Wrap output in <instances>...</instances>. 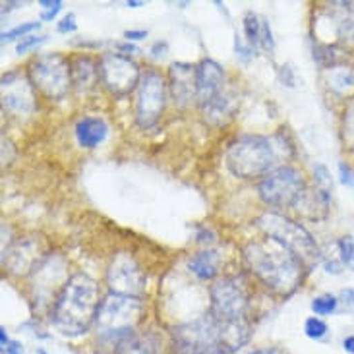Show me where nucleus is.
I'll return each instance as SVG.
<instances>
[{"label":"nucleus","mask_w":354,"mask_h":354,"mask_svg":"<svg viewBox=\"0 0 354 354\" xmlns=\"http://www.w3.org/2000/svg\"><path fill=\"white\" fill-rule=\"evenodd\" d=\"M242 259L250 273L277 297H292L302 285L306 266L277 240L269 236L250 240L242 248Z\"/></svg>","instance_id":"obj_1"},{"label":"nucleus","mask_w":354,"mask_h":354,"mask_svg":"<svg viewBox=\"0 0 354 354\" xmlns=\"http://www.w3.org/2000/svg\"><path fill=\"white\" fill-rule=\"evenodd\" d=\"M101 300L103 298L95 279H91L87 273H74L48 310L50 324L60 335H86L95 327Z\"/></svg>","instance_id":"obj_2"},{"label":"nucleus","mask_w":354,"mask_h":354,"mask_svg":"<svg viewBox=\"0 0 354 354\" xmlns=\"http://www.w3.org/2000/svg\"><path fill=\"white\" fill-rule=\"evenodd\" d=\"M225 161L234 176L244 180L259 178L275 171L279 161L277 145H273L266 136L242 134L229 144Z\"/></svg>","instance_id":"obj_3"},{"label":"nucleus","mask_w":354,"mask_h":354,"mask_svg":"<svg viewBox=\"0 0 354 354\" xmlns=\"http://www.w3.org/2000/svg\"><path fill=\"white\" fill-rule=\"evenodd\" d=\"M144 316V302L142 298L124 297L109 292L99 304L95 319V333L101 343L115 346L120 339L134 333L136 326Z\"/></svg>","instance_id":"obj_4"},{"label":"nucleus","mask_w":354,"mask_h":354,"mask_svg":"<svg viewBox=\"0 0 354 354\" xmlns=\"http://www.w3.org/2000/svg\"><path fill=\"white\" fill-rule=\"evenodd\" d=\"M256 225L266 236L277 240L279 244H283L285 248L302 259L306 268H314L322 259V250L314 236L300 223L292 221L287 215L277 213V211H266L259 215Z\"/></svg>","instance_id":"obj_5"},{"label":"nucleus","mask_w":354,"mask_h":354,"mask_svg":"<svg viewBox=\"0 0 354 354\" xmlns=\"http://www.w3.org/2000/svg\"><path fill=\"white\" fill-rule=\"evenodd\" d=\"M169 354H223L221 327L209 312L173 327Z\"/></svg>","instance_id":"obj_6"},{"label":"nucleus","mask_w":354,"mask_h":354,"mask_svg":"<svg viewBox=\"0 0 354 354\" xmlns=\"http://www.w3.org/2000/svg\"><path fill=\"white\" fill-rule=\"evenodd\" d=\"M209 314L219 324L250 322V295L246 281L239 275L217 279L209 287Z\"/></svg>","instance_id":"obj_7"},{"label":"nucleus","mask_w":354,"mask_h":354,"mask_svg":"<svg viewBox=\"0 0 354 354\" xmlns=\"http://www.w3.org/2000/svg\"><path fill=\"white\" fill-rule=\"evenodd\" d=\"M28 77L39 93L60 101L72 89V70L70 60L60 53H43L29 62Z\"/></svg>","instance_id":"obj_8"},{"label":"nucleus","mask_w":354,"mask_h":354,"mask_svg":"<svg viewBox=\"0 0 354 354\" xmlns=\"http://www.w3.org/2000/svg\"><path fill=\"white\" fill-rule=\"evenodd\" d=\"M306 192L304 176L295 167H277L275 171L266 174L258 186L261 201L275 209L297 207Z\"/></svg>","instance_id":"obj_9"},{"label":"nucleus","mask_w":354,"mask_h":354,"mask_svg":"<svg viewBox=\"0 0 354 354\" xmlns=\"http://www.w3.org/2000/svg\"><path fill=\"white\" fill-rule=\"evenodd\" d=\"M167 106V82L157 70H145L136 89V124L144 130L153 128Z\"/></svg>","instance_id":"obj_10"},{"label":"nucleus","mask_w":354,"mask_h":354,"mask_svg":"<svg viewBox=\"0 0 354 354\" xmlns=\"http://www.w3.org/2000/svg\"><path fill=\"white\" fill-rule=\"evenodd\" d=\"M99 80L111 95L126 97L138 89L142 70L138 62L120 53H103L99 57Z\"/></svg>","instance_id":"obj_11"},{"label":"nucleus","mask_w":354,"mask_h":354,"mask_svg":"<svg viewBox=\"0 0 354 354\" xmlns=\"http://www.w3.org/2000/svg\"><path fill=\"white\" fill-rule=\"evenodd\" d=\"M31 290H33V302L37 306H53L58 292L66 285V259L60 254H48L37 263V268L31 271Z\"/></svg>","instance_id":"obj_12"},{"label":"nucleus","mask_w":354,"mask_h":354,"mask_svg":"<svg viewBox=\"0 0 354 354\" xmlns=\"http://www.w3.org/2000/svg\"><path fill=\"white\" fill-rule=\"evenodd\" d=\"M145 283H147L145 271L132 254L118 252L113 256L109 268H106V285L111 288V292L142 298Z\"/></svg>","instance_id":"obj_13"},{"label":"nucleus","mask_w":354,"mask_h":354,"mask_svg":"<svg viewBox=\"0 0 354 354\" xmlns=\"http://www.w3.org/2000/svg\"><path fill=\"white\" fill-rule=\"evenodd\" d=\"M35 87L31 86L29 77L19 72H6L2 76V106L14 116H29L37 109Z\"/></svg>","instance_id":"obj_14"},{"label":"nucleus","mask_w":354,"mask_h":354,"mask_svg":"<svg viewBox=\"0 0 354 354\" xmlns=\"http://www.w3.org/2000/svg\"><path fill=\"white\" fill-rule=\"evenodd\" d=\"M43 258L45 256L41 254L37 240L21 239L16 240L14 244H10L8 248L4 250L2 266L8 273L21 277V275H29Z\"/></svg>","instance_id":"obj_15"},{"label":"nucleus","mask_w":354,"mask_h":354,"mask_svg":"<svg viewBox=\"0 0 354 354\" xmlns=\"http://www.w3.org/2000/svg\"><path fill=\"white\" fill-rule=\"evenodd\" d=\"M227 84V74L219 62L203 58L200 64L196 66V101L198 105L205 106L213 99L225 91Z\"/></svg>","instance_id":"obj_16"},{"label":"nucleus","mask_w":354,"mask_h":354,"mask_svg":"<svg viewBox=\"0 0 354 354\" xmlns=\"http://www.w3.org/2000/svg\"><path fill=\"white\" fill-rule=\"evenodd\" d=\"M171 97L178 106H186L196 99V66L188 62H173L169 68Z\"/></svg>","instance_id":"obj_17"},{"label":"nucleus","mask_w":354,"mask_h":354,"mask_svg":"<svg viewBox=\"0 0 354 354\" xmlns=\"http://www.w3.org/2000/svg\"><path fill=\"white\" fill-rule=\"evenodd\" d=\"M70 70H72V89L76 93H87L97 86L99 80V60L89 55H76L70 58Z\"/></svg>","instance_id":"obj_18"},{"label":"nucleus","mask_w":354,"mask_h":354,"mask_svg":"<svg viewBox=\"0 0 354 354\" xmlns=\"http://www.w3.org/2000/svg\"><path fill=\"white\" fill-rule=\"evenodd\" d=\"M161 339L153 331H134L113 346V354H159Z\"/></svg>","instance_id":"obj_19"},{"label":"nucleus","mask_w":354,"mask_h":354,"mask_svg":"<svg viewBox=\"0 0 354 354\" xmlns=\"http://www.w3.org/2000/svg\"><path fill=\"white\" fill-rule=\"evenodd\" d=\"M76 142L80 147L84 149H93L97 145H101L105 142L106 134H109V126L103 118L97 116H84L82 120H77L76 128Z\"/></svg>","instance_id":"obj_20"},{"label":"nucleus","mask_w":354,"mask_h":354,"mask_svg":"<svg viewBox=\"0 0 354 354\" xmlns=\"http://www.w3.org/2000/svg\"><path fill=\"white\" fill-rule=\"evenodd\" d=\"M221 268V256L217 250H201L192 254L188 259V269L192 275L200 279V281H213L219 275Z\"/></svg>","instance_id":"obj_21"},{"label":"nucleus","mask_w":354,"mask_h":354,"mask_svg":"<svg viewBox=\"0 0 354 354\" xmlns=\"http://www.w3.org/2000/svg\"><path fill=\"white\" fill-rule=\"evenodd\" d=\"M236 105H239L236 95H232L229 91H223L217 99H213L211 103L201 106V115L205 116V120L211 124H223L229 118H232Z\"/></svg>","instance_id":"obj_22"},{"label":"nucleus","mask_w":354,"mask_h":354,"mask_svg":"<svg viewBox=\"0 0 354 354\" xmlns=\"http://www.w3.org/2000/svg\"><path fill=\"white\" fill-rule=\"evenodd\" d=\"M327 86L337 95H348L354 89V70L348 66L331 68L327 72Z\"/></svg>","instance_id":"obj_23"},{"label":"nucleus","mask_w":354,"mask_h":354,"mask_svg":"<svg viewBox=\"0 0 354 354\" xmlns=\"http://www.w3.org/2000/svg\"><path fill=\"white\" fill-rule=\"evenodd\" d=\"M314 184H316L317 196H319V198L329 205L331 192H333V180H331V174H329V171H327L326 165H322V163L314 165Z\"/></svg>","instance_id":"obj_24"},{"label":"nucleus","mask_w":354,"mask_h":354,"mask_svg":"<svg viewBox=\"0 0 354 354\" xmlns=\"http://www.w3.org/2000/svg\"><path fill=\"white\" fill-rule=\"evenodd\" d=\"M341 57H343V50H339L333 45H319L314 48V60L326 70L341 66Z\"/></svg>","instance_id":"obj_25"},{"label":"nucleus","mask_w":354,"mask_h":354,"mask_svg":"<svg viewBox=\"0 0 354 354\" xmlns=\"http://www.w3.org/2000/svg\"><path fill=\"white\" fill-rule=\"evenodd\" d=\"M333 33L339 41H343L348 47L354 48V12L345 14V16H337L333 19Z\"/></svg>","instance_id":"obj_26"},{"label":"nucleus","mask_w":354,"mask_h":354,"mask_svg":"<svg viewBox=\"0 0 354 354\" xmlns=\"http://www.w3.org/2000/svg\"><path fill=\"white\" fill-rule=\"evenodd\" d=\"M242 29H244V37L250 47H259V35H261V18L254 12H248L242 19Z\"/></svg>","instance_id":"obj_27"},{"label":"nucleus","mask_w":354,"mask_h":354,"mask_svg":"<svg viewBox=\"0 0 354 354\" xmlns=\"http://www.w3.org/2000/svg\"><path fill=\"white\" fill-rule=\"evenodd\" d=\"M337 308H339V298L333 297V295H322L312 300V312L319 316H331L335 314Z\"/></svg>","instance_id":"obj_28"},{"label":"nucleus","mask_w":354,"mask_h":354,"mask_svg":"<svg viewBox=\"0 0 354 354\" xmlns=\"http://www.w3.org/2000/svg\"><path fill=\"white\" fill-rule=\"evenodd\" d=\"M41 28V21H28V24H19L16 28L8 29V31H2V35H0V41H2V45H6L10 41H16V39H26L31 33V31H37Z\"/></svg>","instance_id":"obj_29"},{"label":"nucleus","mask_w":354,"mask_h":354,"mask_svg":"<svg viewBox=\"0 0 354 354\" xmlns=\"http://www.w3.org/2000/svg\"><path fill=\"white\" fill-rule=\"evenodd\" d=\"M343 142L351 151H354V97L343 113Z\"/></svg>","instance_id":"obj_30"},{"label":"nucleus","mask_w":354,"mask_h":354,"mask_svg":"<svg viewBox=\"0 0 354 354\" xmlns=\"http://www.w3.org/2000/svg\"><path fill=\"white\" fill-rule=\"evenodd\" d=\"M304 333H306L308 339L322 341V339L329 333V326H327L322 317L312 316V317H308L306 322H304Z\"/></svg>","instance_id":"obj_31"},{"label":"nucleus","mask_w":354,"mask_h":354,"mask_svg":"<svg viewBox=\"0 0 354 354\" xmlns=\"http://www.w3.org/2000/svg\"><path fill=\"white\" fill-rule=\"evenodd\" d=\"M337 248L341 254V261L345 263L346 268L354 269V239L353 236H343L337 242Z\"/></svg>","instance_id":"obj_32"},{"label":"nucleus","mask_w":354,"mask_h":354,"mask_svg":"<svg viewBox=\"0 0 354 354\" xmlns=\"http://www.w3.org/2000/svg\"><path fill=\"white\" fill-rule=\"evenodd\" d=\"M259 47L263 48L268 55H273V50H275V39H273V33H271V28H269V21L263 18H261V35H259Z\"/></svg>","instance_id":"obj_33"},{"label":"nucleus","mask_w":354,"mask_h":354,"mask_svg":"<svg viewBox=\"0 0 354 354\" xmlns=\"http://www.w3.org/2000/svg\"><path fill=\"white\" fill-rule=\"evenodd\" d=\"M39 6L43 8L41 12V19L43 21H53L57 18V14L62 10V0H41Z\"/></svg>","instance_id":"obj_34"},{"label":"nucleus","mask_w":354,"mask_h":354,"mask_svg":"<svg viewBox=\"0 0 354 354\" xmlns=\"http://www.w3.org/2000/svg\"><path fill=\"white\" fill-rule=\"evenodd\" d=\"M47 41V37H37V35H28L26 39H21L18 43V47H16V53L18 55H26V53H29L31 48L39 47L41 43H45Z\"/></svg>","instance_id":"obj_35"},{"label":"nucleus","mask_w":354,"mask_h":354,"mask_svg":"<svg viewBox=\"0 0 354 354\" xmlns=\"http://www.w3.org/2000/svg\"><path fill=\"white\" fill-rule=\"evenodd\" d=\"M77 29V24H76V14H66L64 18L60 19L57 24V31L58 33H62V35H68V33H74Z\"/></svg>","instance_id":"obj_36"},{"label":"nucleus","mask_w":354,"mask_h":354,"mask_svg":"<svg viewBox=\"0 0 354 354\" xmlns=\"http://www.w3.org/2000/svg\"><path fill=\"white\" fill-rule=\"evenodd\" d=\"M234 50H236V57H240L242 60H250V58L254 57V48L250 47L248 43L244 45L239 33L234 35Z\"/></svg>","instance_id":"obj_37"},{"label":"nucleus","mask_w":354,"mask_h":354,"mask_svg":"<svg viewBox=\"0 0 354 354\" xmlns=\"http://www.w3.org/2000/svg\"><path fill=\"white\" fill-rule=\"evenodd\" d=\"M279 80H281V84L287 87H295L297 84V80H295V72H292V68L288 66V64H283V66L279 68Z\"/></svg>","instance_id":"obj_38"},{"label":"nucleus","mask_w":354,"mask_h":354,"mask_svg":"<svg viewBox=\"0 0 354 354\" xmlns=\"http://www.w3.org/2000/svg\"><path fill=\"white\" fill-rule=\"evenodd\" d=\"M339 176H341V182L345 186H351L354 188V171L346 163H339Z\"/></svg>","instance_id":"obj_39"},{"label":"nucleus","mask_w":354,"mask_h":354,"mask_svg":"<svg viewBox=\"0 0 354 354\" xmlns=\"http://www.w3.org/2000/svg\"><path fill=\"white\" fill-rule=\"evenodd\" d=\"M196 242H198V244L209 246V244L215 242V232L209 229H205V227H201V229H198V234H196Z\"/></svg>","instance_id":"obj_40"},{"label":"nucleus","mask_w":354,"mask_h":354,"mask_svg":"<svg viewBox=\"0 0 354 354\" xmlns=\"http://www.w3.org/2000/svg\"><path fill=\"white\" fill-rule=\"evenodd\" d=\"M26 351H24V345L19 343V341H10L8 345L6 346H0V354H24Z\"/></svg>","instance_id":"obj_41"},{"label":"nucleus","mask_w":354,"mask_h":354,"mask_svg":"<svg viewBox=\"0 0 354 354\" xmlns=\"http://www.w3.org/2000/svg\"><path fill=\"white\" fill-rule=\"evenodd\" d=\"M115 47L118 48V53H120V55H126V57L140 53V48L136 47L134 43H130V41H126V43H116Z\"/></svg>","instance_id":"obj_42"},{"label":"nucleus","mask_w":354,"mask_h":354,"mask_svg":"<svg viewBox=\"0 0 354 354\" xmlns=\"http://www.w3.org/2000/svg\"><path fill=\"white\" fill-rule=\"evenodd\" d=\"M339 300H341L346 308H354V288H343L341 295H339Z\"/></svg>","instance_id":"obj_43"},{"label":"nucleus","mask_w":354,"mask_h":354,"mask_svg":"<svg viewBox=\"0 0 354 354\" xmlns=\"http://www.w3.org/2000/svg\"><path fill=\"white\" fill-rule=\"evenodd\" d=\"M124 37L126 41H142V39L147 37V31H144V29H128V31H124Z\"/></svg>","instance_id":"obj_44"},{"label":"nucleus","mask_w":354,"mask_h":354,"mask_svg":"<svg viewBox=\"0 0 354 354\" xmlns=\"http://www.w3.org/2000/svg\"><path fill=\"white\" fill-rule=\"evenodd\" d=\"M151 53H153L155 58L165 57V53H167V41H157L153 47H151Z\"/></svg>","instance_id":"obj_45"},{"label":"nucleus","mask_w":354,"mask_h":354,"mask_svg":"<svg viewBox=\"0 0 354 354\" xmlns=\"http://www.w3.org/2000/svg\"><path fill=\"white\" fill-rule=\"evenodd\" d=\"M341 271H343L341 263H337V261H326V273H329V275H339Z\"/></svg>","instance_id":"obj_46"},{"label":"nucleus","mask_w":354,"mask_h":354,"mask_svg":"<svg viewBox=\"0 0 354 354\" xmlns=\"http://www.w3.org/2000/svg\"><path fill=\"white\" fill-rule=\"evenodd\" d=\"M343 348H345V353L354 354V335H346L343 339Z\"/></svg>","instance_id":"obj_47"},{"label":"nucleus","mask_w":354,"mask_h":354,"mask_svg":"<svg viewBox=\"0 0 354 354\" xmlns=\"http://www.w3.org/2000/svg\"><path fill=\"white\" fill-rule=\"evenodd\" d=\"M12 341L6 333V327H0V346H6Z\"/></svg>","instance_id":"obj_48"},{"label":"nucleus","mask_w":354,"mask_h":354,"mask_svg":"<svg viewBox=\"0 0 354 354\" xmlns=\"http://www.w3.org/2000/svg\"><path fill=\"white\" fill-rule=\"evenodd\" d=\"M248 354H279V351L275 346H269V348H256V351H252Z\"/></svg>","instance_id":"obj_49"},{"label":"nucleus","mask_w":354,"mask_h":354,"mask_svg":"<svg viewBox=\"0 0 354 354\" xmlns=\"http://www.w3.org/2000/svg\"><path fill=\"white\" fill-rule=\"evenodd\" d=\"M126 6H128V8H140V6H144V2H142V0H128Z\"/></svg>","instance_id":"obj_50"},{"label":"nucleus","mask_w":354,"mask_h":354,"mask_svg":"<svg viewBox=\"0 0 354 354\" xmlns=\"http://www.w3.org/2000/svg\"><path fill=\"white\" fill-rule=\"evenodd\" d=\"M37 354H48L45 348H37Z\"/></svg>","instance_id":"obj_51"}]
</instances>
